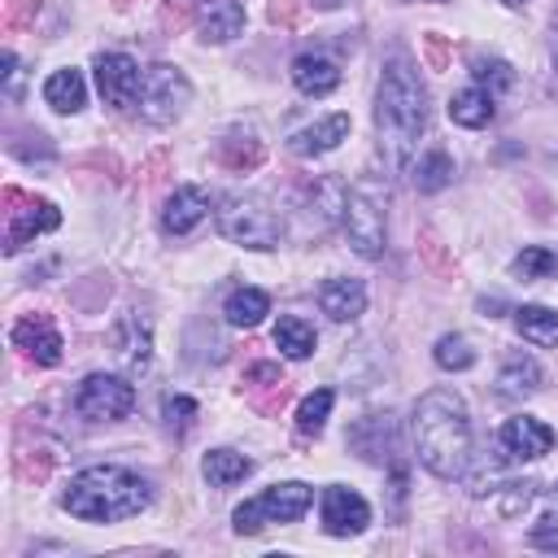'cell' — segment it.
I'll return each instance as SVG.
<instances>
[{
    "instance_id": "obj_27",
    "label": "cell",
    "mask_w": 558,
    "mask_h": 558,
    "mask_svg": "<svg viewBox=\"0 0 558 558\" xmlns=\"http://www.w3.org/2000/svg\"><path fill=\"white\" fill-rule=\"evenodd\" d=\"M201 475H205L214 488H231V484H240L244 475H253V462H248L244 453H235V449H209L205 462H201Z\"/></svg>"
},
{
    "instance_id": "obj_3",
    "label": "cell",
    "mask_w": 558,
    "mask_h": 558,
    "mask_svg": "<svg viewBox=\"0 0 558 558\" xmlns=\"http://www.w3.org/2000/svg\"><path fill=\"white\" fill-rule=\"evenodd\" d=\"M148 501H153V484L126 466H87L61 493V506L83 523H122L140 514Z\"/></svg>"
},
{
    "instance_id": "obj_23",
    "label": "cell",
    "mask_w": 558,
    "mask_h": 558,
    "mask_svg": "<svg viewBox=\"0 0 558 558\" xmlns=\"http://www.w3.org/2000/svg\"><path fill=\"white\" fill-rule=\"evenodd\" d=\"M514 327L523 340L541 344V349H558V310L549 305H519L514 310Z\"/></svg>"
},
{
    "instance_id": "obj_38",
    "label": "cell",
    "mask_w": 558,
    "mask_h": 558,
    "mask_svg": "<svg viewBox=\"0 0 558 558\" xmlns=\"http://www.w3.org/2000/svg\"><path fill=\"white\" fill-rule=\"evenodd\" d=\"M35 17H39V0H4L0 26L4 31H26V26H35Z\"/></svg>"
},
{
    "instance_id": "obj_11",
    "label": "cell",
    "mask_w": 558,
    "mask_h": 558,
    "mask_svg": "<svg viewBox=\"0 0 558 558\" xmlns=\"http://www.w3.org/2000/svg\"><path fill=\"white\" fill-rule=\"evenodd\" d=\"M366 523H371V506L362 493H353L344 484H331L323 493V532L327 536H357Z\"/></svg>"
},
{
    "instance_id": "obj_43",
    "label": "cell",
    "mask_w": 558,
    "mask_h": 558,
    "mask_svg": "<svg viewBox=\"0 0 558 558\" xmlns=\"http://www.w3.org/2000/svg\"><path fill=\"white\" fill-rule=\"evenodd\" d=\"M270 22L292 26V22H296V0H275V4H270Z\"/></svg>"
},
{
    "instance_id": "obj_2",
    "label": "cell",
    "mask_w": 558,
    "mask_h": 558,
    "mask_svg": "<svg viewBox=\"0 0 558 558\" xmlns=\"http://www.w3.org/2000/svg\"><path fill=\"white\" fill-rule=\"evenodd\" d=\"M414 453L436 480H458L471 462V418L458 392L432 388L414 405Z\"/></svg>"
},
{
    "instance_id": "obj_45",
    "label": "cell",
    "mask_w": 558,
    "mask_h": 558,
    "mask_svg": "<svg viewBox=\"0 0 558 558\" xmlns=\"http://www.w3.org/2000/svg\"><path fill=\"white\" fill-rule=\"evenodd\" d=\"M554 65H558V17H554Z\"/></svg>"
},
{
    "instance_id": "obj_10",
    "label": "cell",
    "mask_w": 558,
    "mask_h": 558,
    "mask_svg": "<svg viewBox=\"0 0 558 558\" xmlns=\"http://www.w3.org/2000/svg\"><path fill=\"white\" fill-rule=\"evenodd\" d=\"M4 214H9V231H4V253H9V257L22 253L35 235L61 227V209H57L52 201H44V196H26V192H22V209H4Z\"/></svg>"
},
{
    "instance_id": "obj_9",
    "label": "cell",
    "mask_w": 558,
    "mask_h": 558,
    "mask_svg": "<svg viewBox=\"0 0 558 558\" xmlns=\"http://www.w3.org/2000/svg\"><path fill=\"white\" fill-rule=\"evenodd\" d=\"M96 87H100L105 105L135 109L140 105V87H144V70L126 52H100L96 57Z\"/></svg>"
},
{
    "instance_id": "obj_19",
    "label": "cell",
    "mask_w": 558,
    "mask_h": 558,
    "mask_svg": "<svg viewBox=\"0 0 558 558\" xmlns=\"http://www.w3.org/2000/svg\"><path fill=\"white\" fill-rule=\"evenodd\" d=\"M340 140H349V113H327L323 122L301 126V131L288 140V148H292L296 157H323V153H331Z\"/></svg>"
},
{
    "instance_id": "obj_16",
    "label": "cell",
    "mask_w": 558,
    "mask_h": 558,
    "mask_svg": "<svg viewBox=\"0 0 558 558\" xmlns=\"http://www.w3.org/2000/svg\"><path fill=\"white\" fill-rule=\"evenodd\" d=\"M318 305H323L327 318H336V323H353V318L366 310V283L353 279V275H336V279L323 283Z\"/></svg>"
},
{
    "instance_id": "obj_18",
    "label": "cell",
    "mask_w": 558,
    "mask_h": 558,
    "mask_svg": "<svg viewBox=\"0 0 558 558\" xmlns=\"http://www.w3.org/2000/svg\"><path fill=\"white\" fill-rule=\"evenodd\" d=\"M196 31L205 44H227L244 31V4L240 0H205L196 13Z\"/></svg>"
},
{
    "instance_id": "obj_31",
    "label": "cell",
    "mask_w": 558,
    "mask_h": 558,
    "mask_svg": "<svg viewBox=\"0 0 558 558\" xmlns=\"http://www.w3.org/2000/svg\"><path fill=\"white\" fill-rule=\"evenodd\" d=\"M331 405H336V392H331V388H318V392H310V397L296 405V432H301V436H318V432L327 427V414H331Z\"/></svg>"
},
{
    "instance_id": "obj_36",
    "label": "cell",
    "mask_w": 558,
    "mask_h": 558,
    "mask_svg": "<svg viewBox=\"0 0 558 558\" xmlns=\"http://www.w3.org/2000/svg\"><path fill=\"white\" fill-rule=\"evenodd\" d=\"M475 83L497 96V92L514 87V70H510L506 61H497V57H493V61H475Z\"/></svg>"
},
{
    "instance_id": "obj_8",
    "label": "cell",
    "mask_w": 558,
    "mask_h": 558,
    "mask_svg": "<svg viewBox=\"0 0 558 558\" xmlns=\"http://www.w3.org/2000/svg\"><path fill=\"white\" fill-rule=\"evenodd\" d=\"M74 410L87 418V423H113V418H126L135 410V384L122 379V375H105V371H92L78 392H74Z\"/></svg>"
},
{
    "instance_id": "obj_25",
    "label": "cell",
    "mask_w": 558,
    "mask_h": 558,
    "mask_svg": "<svg viewBox=\"0 0 558 558\" xmlns=\"http://www.w3.org/2000/svg\"><path fill=\"white\" fill-rule=\"evenodd\" d=\"M218 161H222L227 170L244 174V170H257V166L266 161V148H262V140H253L248 131H231V135L218 140Z\"/></svg>"
},
{
    "instance_id": "obj_15",
    "label": "cell",
    "mask_w": 558,
    "mask_h": 558,
    "mask_svg": "<svg viewBox=\"0 0 558 558\" xmlns=\"http://www.w3.org/2000/svg\"><path fill=\"white\" fill-rule=\"evenodd\" d=\"M501 449H506V458L532 462V458H545L554 449V432L541 418H532V414H514L501 427Z\"/></svg>"
},
{
    "instance_id": "obj_21",
    "label": "cell",
    "mask_w": 558,
    "mask_h": 558,
    "mask_svg": "<svg viewBox=\"0 0 558 558\" xmlns=\"http://www.w3.org/2000/svg\"><path fill=\"white\" fill-rule=\"evenodd\" d=\"M493 100H497V96H493L488 87H480V83L458 87V92L449 96V118H453L458 126L480 131V126H488V122H493V113H497V105H493Z\"/></svg>"
},
{
    "instance_id": "obj_42",
    "label": "cell",
    "mask_w": 558,
    "mask_h": 558,
    "mask_svg": "<svg viewBox=\"0 0 558 558\" xmlns=\"http://www.w3.org/2000/svg\"><path fill=\"white\" fill-rule=\"evenodd\" d=\"M4 92H9V100L22 96V65H17L13 52H4Z\"/></svg>"
},
{
    "instance_id": "obj_4",
    "label": "cell",
    "mask_w": 558,
    "mask_h": 558,
    "mask_svg": "<svg viewBox=\"0 0 558 558\" xmlns=\"http://www.w3.org/2000/svg\"><path fill=\"white\" fill-rule=\"evenodd\" d=\"M344 235L353 244V253L362 257H379L388 244V183H379V174H362L349 192H344Z\"/></svg>"
},
{
    "instance_id": "obj_39",
    "label": "cell",
    "mask_w": 558,
    "mask_h": 558,
    "mask_svg": "<svg viewBox=\"0 0 558 558\" xmlns=\"http://www.w3.org/2000/svg\"><path fill=\"white\" fill-rule=\"evenodd\" d=\"M527 541H532L536 549H549V554H558V510H549V514H541V519L532 523V532H527Z\"/></svg>"
},
{
    "instance_id": "obj_12",
    "label": "cell",
    "mask_w": 558,
    "mask_h": 558,
    "mask_svg": "<svg viewBox=\"0 0 558 558\" xmlns=\"http://www.w3.org/2000/svg\"><path fill=\"white\" fill-rule=\"evenodd\" d=\"M13 349H22L35 366H57L65 344H61V331L52 327L48 314H26L13 323Z\"/></svg>"
},
{
    "instance_id": "obj_13",
    "label": "cell",
    "mask_w": 558,
    "mask_h": 558,
    "mask_svg": "<svg viewBox=\"0 0 558 558\" xmlns=\"http://www.w3.org/2000/svg\"><path fill=\"white\" fill-rule=\"evenodd\" d=\"M205 218H209V196H205V187H196V183L174 187V192L166 196V205H161V231H166V235H187V231H196Z\"/></svg>"
},
{
    "instance_id": "obj_26",
    "label": "cell",
    "mask_w": 558,
    "mask_h": 558,
    "mask_svg": "<svg viewBox=\"0 0 558 558\" xmlns=\"http://www.w3.org/2000/svg\"><path fill=\"white\" fill-rule=\"evenodd\" d=\"M275 344H279V353H283V357H292V362L310 357V353H314V344H318L314 323H305L301 314H283V318L275 323Z\"/></svg>"
},
{
    "instance_id": "obj_30",
    "label": "cell",
    "mask_w": 558,
    "mask_h": 558,
    "mask_svg": "<svg viewBox=\"0 0 558 558\" xmlns=\"http://www.w3.org/2000/svg\"><path fill=\"white\" fill-rule=\"evenodd\" d=\"M118 353H122V362L131 371H144L148 366V327L135 314H126L122 327H118Z\"/></svg>"
},
{
    "instance_id": "obj_32",
    "label": "cell",
    "mask_w": 558,
    "mask_h": 558,
    "mask_svg": "<svg viewBox=\"0 0 558 558\" xmlns=\"http://www.w3.org/2000/svg\"><path fill=\"white\" fill-rule=\"evenodd\" d=\"M554 270H558V253L545 248V244H532V248H523V253L510 262V275L523 279V283H532V279H549Z\"/></svg>"
},
{
    "instance_id": "obj_20",
    "label": "cell",
    "mask_w": 558,
    "mask_h": 558,
    "mask_svg": "<svg viewBox=\"0 0 558 558\" xmlns=\"http://www.w3.org/2000/svg\"><path fill=\"white\" fill-rule=\"evenodd\" d=\"M536 388H541V366H536V357L510 353V357L501 362V371H497V397H501V401H523V397H532Z\"/></svg>"
},
{
    "instance_id": "obj_17",
    "label": "cell",
    "mask_w": 558,
    "mask_h": 558,
    "mask_svg": "<svg viewBox=\"0 0 558 558\" xmlns=\"http://www.w3.org/2000/svg\"><path fill=\"white\" fill-rule=\"evenodd\" d=\"M292 83L301 96H327L340 87V65L327 52H301L292 57Z\"/></svg>"
},
{
    "instance_id": "obj_35",
    "label": "cell",
    "mask_w": 558,
    "mask_h": 558,
    "mask_svg": "<svg viewBox=\"0 0 558 558\" xmlns=\"http://www.w3.org/2000/svg\"><path fill=\"white\" fill-rule=\"evenodd\" d=\"M192 418H196V401L192 397H166L161 401V423H166V432H174V436H183L187 427H192Z\"/></svg>"
},
{
    "instance_id": "obj_6",
    "label": "cell",
    "mask_w": 558,
    "mask_h": 558,
    "mask_svg": "<svg viewBox=\"0 0 558 558\" xmlns=\"http://www.w3.org/2000/svg\"><path fill=\"white\" fill-rule=\"evenodd\" d=\"M310 501H314V488L301 484V480H288V484H275V488H266L262 497L235 506L231 523H235L240 536H253V532H262L266 523H296V519L310 510Z\"/></svg>"
},
{
    "instance_id": "obj_22",
    "label": "cell",
    "mask_w": 558,
    "mask_h": 558,
    "mask_svg": "<svg viewBox=\"0 0 558 558\" xmlns=\"http://www.w3.org/2000/svg\"><path fill=\"white\" fill-rule=\"evenodd\" d=\"M244 392L253 397V405L257 410H279L283 405V397H288V384H283V371L275 366V362H253L248 371H244Z\"/></svg>"
},
{
    "instance_id": "obj_29",
    "label": "cell",
    "mask_w": 558,
    "mask_h": 558,
    "mask_svg": "<svg viewBox=\"0 0 558 558\" xmlns=\"http://www.w3.org/2000/svg\"><path fill=\"white\" fill-rule=\"evenodd\" d=\"M410 179H414L418 192H440V187L453 179V157H449L445 148H432V153H423V157L410 166Z\"/></svg>"
},
{
    "instance_id": "obj_37",
    "label": "cell",
    "mask_w": 558,
    "mask_h": 558,
    "mask_svg": "<svg viewBox=\"0 0 558 558\" xmlns=\"http://www.w3.org/2000/svg\"><path fill=\"white\" fill-rule=\"evenodd\" d=\"M532 497H536V484H527V480H523V484H501V488H497V501H501V514H506V519H514L519 510H527Z\"/></svg>"
},
{
    "instance_id": "obj_47",
    "label": "cell",
    "mask_w": 558,
    "mask_h": 558,
    "mask_svg": "<svg viewBox=\"0 0 558 558\" xmlns=\"http://www.w3.org/2000/svg\"><path fill=\"white\" fill-rule=\"evenodd\" d=\"M554 510H558V488H554Z\"/></svg>"
},
{
    "instance_id": "obj_33",
    "label": "cell",
    "mask_w": 558,
    "mask_h": 558,
    "mask_svg": "<svg viewBox=\"0 0 558 558\" xmlns=\"http://www.w3.org/2000/svg\"><path fill=\"white\" fill-rule=\"evenodd\" d=\"M432 357H436V366L440 371H466V366H475V349H471V340L466 336H440L436 340V349H432Z\"/></svg>"
},
{
    "instance_id": "obj_24",
    "label": "cell",
    "mask_w": 558,
    "mask_h": 558,
    "mask_svg": "<svg viewBox=\"0 0 558 558\" xmlns=\"http://www.w3.org/2000/svg\"><path fill=\"white\" fill-rule=\"evenodd\" d=\"M44 100H48L57 113H78V109L87 105V83H83V74H78V70H57V74H48Z\"/></svg>"
},
{
    "instance_id": "obj_44",
    "label": "cell",
    "mask_w": 558,
    "mask_h": 558,
    "mask_svg": "<svg viewBox=\"0 0 558 558\" xmlns=\"http://www.w3.org/2000/svg\"><path fill=\"white\" fill-rule=\"evenodd\" d=\"M314 9H340V4H353V0H310Z\"/></svg>"
},
{
    "instance_id": "obj_14",
    "label": "cell",
    "mask_w": 558,
    "mask_h": 558,
    "mask_svg": "<svg viewBox=\"0 0 558 558\" xmlns=\"http://www.w3.org/2000/svg\"><path fill=\"white\" fill-rule=\"evenodd\" d=\"M349 449H357V458L384 466L397 453V423H392V414H366V418H357L353 432H349Z\"/></svg>"
},
{
    "instance_id": "obj_34",
    "label": "cell",
    "mask_w": 558,
    "mask_h": 558,
    "mask_svg": "<svg viewBox=\"0 0 558 558\" xmlns=\"http://www.w3.org/2000/svg\"><path fill=\"white\" fill-rule=\"evenodd\" d=\"M52 462H57V453H52V449H17V453H13V471H17L22 480H35V484H44V480H48Z\"/></svg>"
},
{
    "instance_id": "obj_1",
    "label": "cell",
    "mask_w": 558,
    "mask_h": 558,
    "mask_svg": "<svg viewBox=\"0 0 558 558\" xmlns=\"http://www.w3.org/2000/svg\"><path fill=\"white\" fill-rule=\"evenodd\" d=\"M375 131H379V153L392 170L414 166V148L427 131V87L405 52H392L384 61L375 87Z\"/></svg>"
},
{
    "instance_id": "obj_40",
    "label": "cell",
    "mask_w": 558,
    "mask_h": 558,
    "mask_svg": "<svg viewBox=\"0 0 558 558\" xmlns=\"http://www.w3.org/2000/svg\"><path fill=\"white\" fill-rule=\"evenodd\" d=\"M418 248H423L427 266H436V270H449V266H453V262H449V257L440 253V240H436L432 231H423V235H418Z\"/></svg>"
},
{
    "instance_id": "obj_41",
    "label": "cell",
    "mask_w": 558,
    "mask_h": 558,
    "mask_svg": "<svg viewBox=\"0 0 558 558\" xmlns=\"http://www.w3.org/2000/svg\"><path fill=\"white\" fill-rule=\"evenodd\" d=\"M423 52H427V65H432V70H445L449 48H445V39H440V35H423Z\"/></svg>"
},
{
    "instance_id": "obj_5",
    "label": "cell",
    "mask_w": 558,
    "mask_h": 558,
    "mask_svg": "<svg viewBox=\"0 0 558 558\" xmlns=\"http://www.w3.org/2000/svg\"><path fill=\"white\" fill-rule=\"evenodd\" d=\"M214 222L222 231V240L244 244V248H275L283 240V218L253 192H231L218 201Z\"/></svg>"
},
{
    "instance_id": "obj_46",
    "label": "cell",
    "mask_w": 558,
    "mask_h": 558,
    "mask_svg": "<svg viewBox=\"0 0 558 558\" xmlns=\"http://www.w3.org/2000/svg\"><path fill=\"white\" fill-rule=\"evenodd\" d=\"M501 4H510V9H519V4H523V0H501Z\"/></svg>"
},
{
    "instance_id": "obj_7",
    "label": "cell",
    "mask_w": 558,
    "mask_h": 558,
    "mask_svg": "<svg viewBox=\"0 0 558 558\" xmlns=\"http://www.w3.org/2000/svg\"><path fill=\"white\" fill-rule=\"evenodd\" d=\"M187 105H192V83H187V74H183L179 65L157 61V65H148V70H144V87H140V113H144L153 126L174 122V118H179Z\"/></svg>"
},
{
    "instance_id": "obj_28",
    "label": "cell",
    "mask_w": 558,
    "mask_h": 558,
    "mask_svg": "<svg viewBox=\"0 0 558 558\" xmlns=\"http://www.w3.org/2000/svg\"><path fill=\"white\" fill-rule=\"evenodd\" d=\"M222 314H227L231 327H257V323L270 314V296H266L262 288H235V292L227 296Z\"/></svg>"
}]
</instances>
